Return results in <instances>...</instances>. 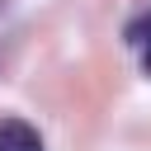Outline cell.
<instances>
[{"label": "cell", "instance_id": "obj_2", "mask_svg": "<svg viewBox=\"0 0 151 151\" xmlns=\"http://www.w3.org/2000/svg\"><path fill=\"white\" fill-rule=\"evenodd\" d=\"M0 151H47L38 127L24 118H0Z\"/></svg>", "mask_w": 151, "mask_h": 151}, {"label": "cell", "instance_id": "obj_3", "mask_svg": "<svg viewBox=\"0 0 151 151\" xmlns=\"http://www.w3.org/2000/svg\"><path fill=\"white\" fill-rule=\"evenodd\" d=\"M5 9H9V0H0V14H5Z\"/></svg>", "mask_w": 151, "mask_h": 151}, {"label": "cell", "instance_id": "obj_1", "mask_svg": "<svg viewBox=\"0 0 151 151\" xmlns=\"http://www.w3.org/2000/svg\"><path fill=\"white\" fill-rule=\"evenodd\" d=\"M123 42L137 52V61H142V71L151 76V9H137L127 24H123Z\"/></svg>", "mask_w": 151, "mask_h": 151}]
</instances>
